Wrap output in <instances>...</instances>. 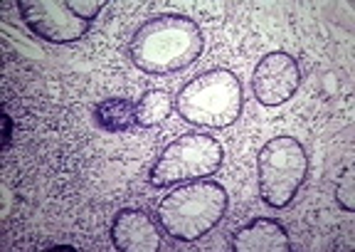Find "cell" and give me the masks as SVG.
<instances>
[{
  "instance_id": "cell-1",
  "label": "cell",
  "mask_w": 355,
  "mask_h": 252,
  "mask_svg": "<svg viewBox=\"0 0 355 252\" xmlns=\"http://www.w3.org/2000/svg\"><path fill=\"white\" fill-rule=\"evenodd\" d=\"M205 40L195 20L185 15H155L131 37L133 65L146 74H173L202 55Z\"/></svg>"
},
{
  "instance_id": "cell-14",
  "label": "cell",
  "mask_w": 355,
  "mask_h": 252,
  "mask_svg": "<svg viewBox=\"0 0 355 252\" xmlns=\"http://www.w3.org/2000/svg\"><path fill=\"white\" fill-rule=\"evenodd\" d=\"M10 136H12V121L8 114H3V149L10 146Z\"/></svg>"
},
{
  "instance_id": "cell-10",
  "label": "cell",
  "mask_w": 355,
  "mask_h": 252,
  "mask_svg": "<svg viewBox=\"0 0 355 252\" xmlns=\"http://www.w3.org/2000/svg\"><path fill=\"white\" fill-rule=\"evenodd\" d=\"M94 119L104 131H131L136 126V101L111 96L96 104Z\"/></svg>"
},
{
  "instance_id": "cell-9",
  "label": "cell",
  "mask_w": 355,
  "mask_h": 252,
  "mask_svg": "<svg viewBox=\"0 0 355 252\" xmlns=\"http://www.w3.org/2000/svg\"><path fill=\"white\" fill-rule=\"evenodd\" d=\"M234 252H288L291 240L286 230L274 218H257L232 235Z\"/></svg>"
},
{
  "instance_id": "cell-4",
  "label": "cell",
  "mask_w": 355,
  "mask_h": 252,
  "mask_svg": "<svg viewBox=\"0 0 355 252\" xmlns=\"http://www.w3.org/2000/svg\"><path fill=\"white\" fill-rule=\"evenodd\" d=\"M309 174V156L294 136L269 139L257 153L259 198L269 208H286L301 191Z\"/></svg>"
},
{
  "instance_id": "cell-13",
  "label": "cell",
  "mask_w": 355,
  "mask_h": 252,
  "mask_svg": "<svg viewBox=\"0 0 355 252\" xmlns=\"http://www.w3.org/2000/svg\"><path fill=\"white\" fill-rule=\"evenodd\" d=\"M336 201H338L345 210H353V208H355V201H353V196H350V185L348 183H343V185H338V188H336Z\"/></svg>"
},
{
  "instance_id": "cell-8",
  "label": "cell",
  "mask_w": 355,
  "mask_h": 252,
  "mask_svg": "<svg viewBox=\"0 0 355 252\" xmlns=\"http://www.w3.org/2000/svg\"><path fill=\"white\" fill-rule=\"evenodd\" d=\"M111 242L119 252H158L161 235L150 215L139 208H123L111 223Z\"/></svg>"
},
{
  "instance_id": "cell-12",
  "label": "cell",
  "mask_w": 355,
  "mask_h": 252,
  "mask_svg": "<svg viewBox=\"0 0 355 252\" xmlns=\"http://www.w3.org/2000/svg\"><path fill=\"white\" fill-rule=\"evenodd\" d=\"M67 6L79 20L89 23V20H94L96 15L101 12V8H106V0H67Z\"/></svg>"
},
{
  "instance_id": "cell-5",
  "label": "cell",
  "mask_w": 355,
  "mask_h": 252,
  "mask_svg": "<svg viewBox=\"0 0 355 252\" xmlns=\"http://www.w3.org/2000/svg\"><path fill=\"white\" fill-rule=\"evenodd\" d=\"M222 146L207 134H183L163 149L150 166L148 180L153 188H171L212 176L222 163Z\"/></svg>"
},
{
  "instance_id": "cell-7",
  "label": "cell",
  "mask_w": 355,
  "mask_h": 252,
  "mask_svg": "<svg viewBox=\"0 0 355 252\" xmlns=\"http://www.w3.org/2000/svg\"><path fill=\"white\" fill-rule=\"evenodd\" d=\"M299 62L286 52H269L257 62L252 92L261 107H282L299 92Z\"/></svg>"
},
{
  "instance_id": "cell-11",
  "label": "cell",
  "mask_w": 355,
  "mask_h": 252,
  "mask_svg": "<svg viewBox=\"0 0 355 252\" xmlns=\"http://www.w3.org/2000/svg\"><path fill=\"white\" fill-rule=\"evenodd\" d=\"M175 109L173 96L166 90H150L136 101V126L141 129H153L158 124H163L171 112Z\"/></svg>"
},
{
  "instance_id": "cell-6",
  "label": "cell",
  "mask_w": 355,
  "mask_h": 252,
  "mask_svg": "<svg viewBox=\"0 0 355 252\" xmlns=\"http://www.w3.org/2000/svg\"><path fill=\"white\" fill-rule=\"evenodd\" d=\"M17 8L22 23L44 42L67 45L87 35V23L69 10L67 0H20Z\"/></svg>"
},
{
  "instance_id": "cell-3",
  "label": "cell",
  "mask_w": 355,
  "mask_h": 252,
  "mask_svg": "<svg viewBox=\"0 0 355 252\" xmlns=\"http://www.w3.org/2000/svg\"><path fill=\"white\" fill-rule=\"evenodd\" d=\"M175 109L195 126L227 129L242 112V84L230 69L202 72L178 92Z\"/></svg>"
},
{
  "instance_id": "cell-2",
  "label": "cell",
  "mask_w": 355,
  "mask_h": 252,
  "mask_svg": "<svg viewBox=\"0 0 355 252\" xmlns=\"http://www.w3.org/2000/svg\"><path fill=\"white\" fill-rule=\"evenodd\" d=\"M227 201V191L215 180H190L158 203V223L173 240L195 242L225 218Z\"/></svg>"
},
{
  "instance_id": "cell-15",
  "label": "cell",
  "mask_w": 355,
  "mask_h": 252,
  "mask_svg": "<svg viewBox=\"0 0 355 252\" xmlns=\"http://www.w3.org/2000/svg\"><path fill=\"white\" fill-rule=\"evenodd\" d=\"M50 250H74L72 245H55V247H50Z\"/></svg>"
}]
</instances>
